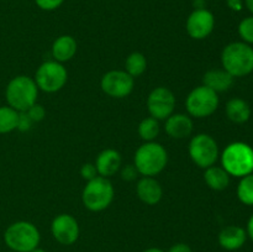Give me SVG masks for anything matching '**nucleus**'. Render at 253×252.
Returning <instances> with one entry per match:
<instances>
[{"label":"nucleus","mask_w":253,"mask_h":252,"mask_svg":"<svg viewBox=\"0 0 253 252\" xmlns=\"http://www.w3.org/2000/svg\"><path fill=\"white\" fill-rule=\"evenodd\" d=\"M101 89L111 98H125L133 89V78L126 71H110L101 78Z\"/></svg>","instance_id":"9b49d317"},{"label":"nucleus","mask_w":253,"mask_h":252,"mask_svg":"<svg viewBox=\"0 0 253 252\" xmlns=\"http://www.w3.org/2000/svg\"><path fill=\"white\" fill-rule=\"evenodd\" d=\"M51 232L58 244L69 246L73 245L79 237L78 221L69 214H61L52 221Z\"/></svg>","instance_id":"f8f14e48"},{"label":"nucleus","mask_w":253,"mask_h":252,"mask_svg":"<svg viewBox=\"0 0 253 252\" xmlns=\"http://www.w3.org/2000/svg\"><path fill=\"white\" fill-rule=\"evenodd\" d=\"M189 156L200 168H209L215 165L219 157V147L214 138L208 133H199L189 143Z\"/></svg>","instance_id":"1a4fd4ad"},{"label":"nucleus","mask_w":253,"mask_h":252,"mask_svg":"<svg viewBox=\"0 0 253 252\" xmlns=\"http://www.w3.org/2000/svg\"><path fill=\"white\" fill-rule=\"evenodd\" d=\"M166 132L172 138H184L192 133L193 121L184 114H172L166 119Z\"/></svg>","instance_id":"f3484780"},{"label":"nucleus","mask_w":253,"mask_h":252,"mask_svg":"<svg viewBox=\"0 0 253 252\" xmlns=\"http://www.w3.org/2000/svg\"><path fill=\"white\" fill-rule=\"evenodd\" d=\"M77 52V41L69 35L59 36L52 46V56L57 62H67L74 57Z\"/></svg>","instance_id":"6ab92c4d"},{"label":"nucleus","mask_w":253,"mask_h":252,"mask_svg":"<svg viewBox=\"0 0 253 252\" xmlns=\"http://www.w3.org/2000/svg\"><path fill=\"white\" fill-rule=\"evenodd\" d=\"M68 73L63 64L57 61H47L36 71L35 83L37 88L46 93H56L67 83Z\"/></svg>","instance_id":"6e6552de"},{"label":"nucleus","mask_w":253,"mask_h":252,"mask_svg":"<svg viewBox=\"0 0 253 252\" xmlns=\"http://www.w3.org/2000/svg\"><path fill=\"white\" fill-rule=\"evenodd\" d=\"M137 169H136L135 165H127L121 172V177L125 180H133L136 177H137Z\"/></svg>","instance_id":"7c9ffc66"},{"label":"nucleus","mask_w":253,"mask_h":252,"mask_svg":"<svg viewBox=\"0 0 253 252\" xmlns=\"http://www.w3.org/2000/svg\"><path fill=\"white\" fill-rule=\"evenodd\" d=\"M247 240V232L242 227L230 225L224 227L219 234L220 246L227 251H236L241 249Z\"/></svg>","instance_id":"dca6fc26"},{"label":"nucleus","mask_w":253,"mask_h":252,"mask_svg":"<svg viewBox=\"0 0 253 252\" xmlns=\"http://www.w3.org/2000/svg\"><path fill=\"white\" fill-rule=\"evenodd\" d=\"M30 252H47V251H44L43 249H40V247H36V249H34L32 251H30Z\"/></svg>","instance_id":"4c0bfd02"},{"label":"nucleus","mask_w":253,"mask_h":252,"mask_svg":"<svg viewBox=\"0 0 253 252\" xmlns=\"http://www.w3.org/2000/svg\"><path fill=\"white\" fill-rule=\"evenodd\" d=\"M227 6L230 7L234 11H241L242 7H244V2L242 0H226Z\"/></svg>","instance_id":"473e14b6"},{"label":"nucleus","mask_w":253,"mask_h":252,"mask_svg":"<svg viewBox=\"0 0 253 252\" xmlns=\"http://www.w3.org/2000/svg\"><path fill=\"white\" fill-rule=\"evenodd\" d=\"M19 111L11 106H0V133H7L17 128Z\"/></svg>","instance_id":"4be33fe9"},{"label":"nucleus","mask_w":253,"mask_h":252,"mask_svg":"<svg viewBox=\"0 0 253 252\" xmlns=\"http://www.w3.org/2000/svg\"><path fill=\"white\" fill-rule=\"evenodd\" d=\"M83 204L90 211H101L111 204L114 199V187L110 180L98 175L86 183L82 194Z\"/></svg>","instance_id":"423d86ee"},{"label":"nucleus","mask_w":253,"mask_h":252,"mask_svg":"<svg viewBox=\"0 0 253 252\" xmlns=\"http://www.w3.org/2000/svg\"><path fill=\"white\" fill-rule=\"evenodd\" d=\"M222 168L235 177H245L253 172V148L245 142L230 143L221 155Z\"/></svg>","instance_id":"7ed1b4c3"},{"label":"nucleus","mask_w":253,"mask_h":252,"mask_svg":"<svg viewBox=\"0 0 253 252\" xmlns=\"http://www.w3.org/2000/svg\"><path fill=\"white\" fill-rule=\"evenodd\" d=\"M32 124H34V121L30 119V116L27 115L26 111H21V113H19V121H17V130L22 131V132H25V131L30 130L32 126Z\"/></svg>","instance_id":"c756f323"},{"label":"nucleus","mask_w":253,"mask_h":252,"mask_svg":"<svg viewBox=\"0 0 253 252\" xmlns=\"http://www.w3.org/2000/svg\"><path fill=\"white\" fill-rule=\"evenodd\" d=\"M204 179L208 187L214 190H224L230 184V174L222 167H211L207 168L204 173Z\"/></svg>","instance_id":"412c9836"},{"label":"nucleus","mask_w":253,"mask_h":252,"mask_svg":"<svg viewBox=\"0 0 253 252\" xmlns=\"http://www.w3.org/2000/svg\"><path fill=\"white\" fill-rule=\"evenodd\" d=\"M168 162L166 148L157 142H146L135 153V167L140 174L153 177L162 172Z\"/></svg>","instance_id":"20e7f679"},{"label":"nucleus","mask_w":253,"mask_h":252,"mask_svg":"<svg viewBox=\"0 0 253 252\" xmlns=\"http://www.w3.org/2000/svg\"><path fill=\"white\" fill-rule=\"evenodd\" d=\"M10 252H15V251H10Z\"/></svg>","instance_id":"58836bf2"},{"label":"nucleus","mask_w":253,"mask_h":252,"mask_svg":"<svg viewBox=\"0 0 253 252\" xmlns=\"http://www.w3.org/2000/svg\"><path fill=\"white\" fill-rule=\"evenodd\" d=\"M237 197L244 204L253 205V174L241 178L237 187Z\"/></svg>","instance_id":"393cba45"},{"label":"nucleus","mask_w":253,"mask_h":252,"mask_svg":"<svg viewBox=\"0 0 253 252\" xmlns=\"http://www.w3.org/2000/svg\"><path fill=\"white\" fill-rule=\"evenodd\" d=\"M136 193L141 202L147 205H156L162 199L163 190L158 180L153 177H143L136 185Z\"/></svg>","instance_id":"4468645a"},{"label":"nucleus","mask_w":253,"mask_h":252,"mask_svg":"<svg viewBox=\"0 0 253 252\" xmlns=\"http://www.w3.org/2000/svg\"><path fill=\"white\" fill-rule=\"evenodd\" d=\"M167 252H193L192 249H190L189 245L183 244V242H179V244H175L168 250Z\"/></svg>","instance_id":"2f4dec72"},{"label":"nucleus","mask_w":253,"mask_h":252,"mask_svg":"<svg viewBox=\"0 0 253 252\" xmlns=\"http://www.w3.org/2000/svg\"><path fill=\"white\" fill-rule=\"evenodd\" d=\"M39 88L34 79L26 76H17L9 82L5 90L7 105L16 111H27L37 100Z\"/></svg>","instance_id":"f03ea898"},{"label":"nucleus","mask_w":253,"mask_h":252,"mask_svg":"<svg viewBox=\"0 0 253 252\" xmlns=\"http://www.w3.org/2000/svg\"><path fill=\"white\" fill-rule=\"evenodd\" d=\"M239 34L247 43H253V16L246 17L239 25Z\"/></svg>","instance_id":"a878e982"},{"label":"nucleus","mask_w":253,"mask_h":252,"mask_svg":"<svg viewBox=\"0 0 253 252\" xmlns=\"http://www.w3.org/2000/svg\"><path fill=\"white\" fill-rule=\"evenodd\" d=\"M160 133V124L155 118H146L138 125V135L146 142H152Z\"/></svg>","instance_id":"b1692460"},{"label":"nucleus","mask_w":253,"mask_h":252,"mask_svg":"<svg viewBox=\"0 0 253 252\" xmlns=\"http://www.w3.org/2000/svg\"><path fill=\"white\" fill-rule=\"evenodd\" d=\"M81 174L82 177L85 180H91L95 177H98V170H96L95 165H91V163H85V165L82 166L81 168Z\"/></svg>","instance_id":"c85d7f7f"},{"label":"nucleus","mask_w":253,"mask_h":252,"mask_svg":"<svg viewBox=\"0 0 253 252\" xmlns=\"http://www.w3.org/2000/svg\"><path fill=\"white\" fill-rule=\"evenodd\" d=\"M195 9H205V0H194Z\"/></svg>","instance_id":"f704fd0d"},{"label":"nucleus","mask_w":253,"mask_h":252,"mask_svg":"<svg viewBox=\"0 0 253 252\" xmlns=\"http://www.w3.org/2000/svg\"><path fill=\"white\" fill-rule=\"evenodd\" d=\"M4 241L11 251L30 252L39 247L41 235L32 222L16 221L5 230Z\"/></svg>","instance_id":"39448f33"},{"label":"nucleus","mask_w":253,"mask_h":252,"mask_svg":"<svg viewBox=\"0 0 253 252\" xmlns=\"http://www.w3.org/2000/svg\"><path fill=\"white\" fill-rule=\"evenodd\" d=\"M125 68L126 72L130 74L132 78L136 77H140L141 74H143V72L147 68V61H146V57L143 56L140 52H133L130 56L126 58L125 62Z\"/></svg>","instance_id":"5701e85b"},{"label":"nucleus","mask_w":253,"mask_h":252,"mask_svg":"<svg viewBox=\"0 0 253 252\" xmlns=\"http://www.w3.org/2000/svg\"><path fill=\"white\" fill-rule=\"evenodd\" d=\"M174 94L166 86L153 89L147 98V109L156 120H166L174 111Z\"/></svg>","instance_id":"9d476101"},{"label":"nucleus","mask_w":253,"mask_h":252,"mask_svg":"<svg viewBox=\"0 0 253 252\" xmlns=\"http://www.w3.org/2000/svg\"><path fill=\"white\" fill-rule=\"evenodd\" d=\"M245 5H246L247 9L250 10V12L253 14V0H245Z\"/></svg>","instance_id":"c9c22d12"},{"label":"nucleus","mask_w":253,"mask_h":252,"mask_svg":"<svg viewBox=\"0 0 253 252\" xmlns=\"http://www.w3.org/2000/svg\"><path fill=\"white\" fill-rule=\"evenodd\" d=\"M185 106L188 113L194 118H208L216 111L219 106V96L216 91L203 84L190 91L185 101Z\"/></svg>","instance_id":"0eeeda50"},{"label":"nucleus","mask_w":253,"mask_h":252,"mask_svg":"<svg viewBox=\"0 0 253 252\" xmlns=\"http://www.w3.org/2000/svg\"><path fill=\"white\" fill-rule=\"evenodd\" d=\"M215 17L207 9H195L187 20V32L192 39L204 40L212 32Z\"/></svg>","instance_id":"ddd939ff"},{"label":"nucleus","mask_w":253,"mask_h":252,"mask_svg":"<svg viewBox=\"0 0 253 252\" xmlns=\"http://www.w3.org/2000/svg\"><path fill=\"white\" fill-rule=\"evenodd\" d=\"M27 115L30 116V119H31L34 123H39V121L43 120L44 119V115H46V110H44V108L42 105H40V104L35 103L34 105L31 106V108L29 109V110L26 111Z\"/></svg>","instance_id":"bb28decb"},{"label":"nucleus","mask_w":253,"mask_h":252,"mask_svg":"<svg viewBox=\"0 0 253 252\" xmlns=\"http://www.w3.org/2000/svg\"><path fill=\"white\" fill-rule=\"evenodd\" d=\"M121 162H123V158L118 151L111 150V148L104 150L103 152L99 153L95 161L98 174L105 178L111 177L120 169Z\"/></svg>","instance_id":"2eb2a0df"},{"label":"nucleus","mask_w":253,"mask_h":252,"mask_svg":"<svg viewBox=\"0 0 253 252\" xmlns=\"http://www.w3.org/2000/svg\"><path fill=\"white\" fill-rule=\"evenodd\" d=\"M226 115L232 123L244 124L249 121L250 116H251V108L244 99H231L226 104Z\"/></svg>","instance_id":"aec40b11"},{"label":"nucleus","mask_w":253,"mask_h":252,"mask_svg":"<svg viewBox=\"0 0 253 252\" xmlns=\"http://www.w3.org/2000/svg\"><path fill=\"white\" fill-rule=\"evenodd\" d=\"M247 235L250 236V239L253 241V215L251 217H250L249 220V224H247Z\"/></svg>","instance_id":"72a5a7b5"},{"label":"nucleus","mask_w":253,"mask_h":252,"mask_svg":"<svg viewBox=\"0 0 253 252\" xmlns=\"http://www.w3.org/2000/svg\"><path fill=\"white\" fill-rule=\"evenodd\" d=\"M143 252H165V251H163V250H161V249H157V247H151V249L145 250Z\"/></svg>","instance_id":"e433bc0d"},{"label":"nucleus","mask_w":253,"mask_h":252,"mask_svg":"<svg viewBox=\"0 0 253 252\" xmlns=\"http://www.w3.org/2000/svg\"><path fill=\"white\" fill-rule=\"evenodd\" d=\"M37 6L42 10H46V11H52V10H56L61 6L64 2V0H35Z\"/></svg>","instance_id":"cd10ccee"},{"label":"nucleus","mask_w":253,"mask_h":252,"mask_svg":"<svg viewBox=\"0 0 253 252\" xmlns=\"http://www.w3.org/2000/svg\"><path fill=\"white\" fill-rule=\"evenodd\" d=\"M203 82L205 86L219 93V91H226L231 88L234 83V77L225 69H211L204 74Z\"/></svg>","instance_id":"a211bd4d"},{"label":"nucleus","mask_w":253,"mask_h":252,"mask_svg":"<svg viewBox=\"0 0 253 252\" xmlns=\"http://www.w3.org/2000/svg\"><path fill=\"white\" fill-rule=\"evenodd\" d=\"M222 67L232 77H245L253 72V48L245 42H232L221 53Z\"/></svg>","instance_id":"f257e3e1"}]
</instances>
